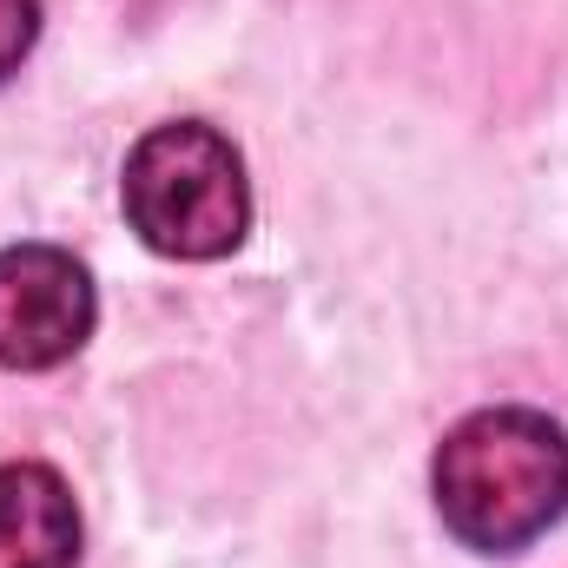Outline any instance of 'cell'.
Segmentation results:
<instances>
[{"instance_id": "obj_3", "label": "cell", "mask_w": 568, "mask_h": 568, "mask_svg": "<svg viewBox=\"0 0 568 568\" xmlns=\"http://www.w3.org/2000/svg\"><path fill=\"white\" fill-rule=\"evenodd\" d=\"M100 297L93 272L60 245H7L0 252V364L53 371L93 337Z\"/></svg>"}, {"instance_id": "obj_5", "label": "cell", "mask_w": 568, "mask_h": 568, "mask_svg": "<svg viewBox=\"0 0 568 568\" xmlns=\"http://www.w3.org/2000/svg\"><path fill=\"white\" fill-rule=\"evenodd\" d=\"M33 40H40V0H0V80L20 73Z\"/></svg>"}, {"instance_id": "obj_2", "label": "cell", "mask_w": 568, "mask_h": 568, "mask_svg": "<svg viewBox=\"0 0 568 568\" xmlns=\"http://www.w3.org/2000/svg\"><path fill=\"white\" fill-rule=\"evenodd\" d=\"M126 225L159 258H225L252 232V179L239 145L205 120H165L152 126L120 172Z\"/></svg>"}, {"instance_id": "obj_1", "label": "cell", "mask_w": 568, "mask_h": 568, "mask_svg": "<svg viewBox=\"0 0 568 568\" xmlns=\"http://www.w3.org/2000/svg\"><path fill=\"white\" fill-rule=\"evenodd\" d=\"M429 489L463 549L516 556L568 516V429L523 404L476 410L436 443Z\"/></svg>"}, {"instance_id": "obj_4", "label": "cell", "mask_w": 568, "mask_h": 568, "mask_svg": "<svg viewBox=\"0 0 568 568\" xmlns=\"http://www.w3.org/2000/svg\"><path fill=\"white\" fill-rule=\"evenodd\" d=\"M80 503L47 463H0V568H73Z\"/></svg>"}]
</instances>
